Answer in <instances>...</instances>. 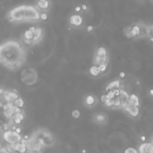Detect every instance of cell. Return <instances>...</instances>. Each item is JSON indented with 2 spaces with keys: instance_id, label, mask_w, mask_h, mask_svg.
<instances>
[{
  "instance_id": "1",
  "label": "cell",
  "mask_w": 153,
  "mask_h": 153,
  "mask_svg": "<svg viewBox=\"0 0 153 153\" xmlns=\"http://www.w3.org/2000/svg\"><path fill=\"white\" fill-rule=\"evenodd\" d=\"M26 52L20 42L14 40L0 44V64L11 70H17L26 62Z\"/></svg>"
},
{
  "instance_id": "2",
  "label": "cell",
  "mask_w": 153,
  "mask_h": 153,
  "mask_svg": "<svg viewBox=\"0 0 153 153\" xmlns=\"http://www.w3.org/2000/svg\"><path fill=\"white\" fill-rule=\"evenodd\" d=\"M40 11L34 5H20L10 10L6 14V18L11 23L36 22L40 20Z\"/></svg>"
},
{
  "instance_id": "3",
  "label": "cell",
  "mask_w": 153,
  "mask_h": 153,
  "mask_svg": "<svg viewBox=\"0 0 153 153\" xmlns=\"http://www.w3.org/2000/svg\"><path fill=\"white\" fill-rule=\"evenodd\" d=\"M21 80L26 85H34L38 81V73L32 68L26 69L21 73Z\"/></svg>"
},
{
  "instance_id": "4",
  "label": "cell",
  "mask_w": 153,
  "mask_h": 153,
  "mask_svg": "<svg viewBox=\"0 0 153 153\" xmlns=\"http://www.w3.org/2000/svg\"><path fill=\"white\" fill-rule=\"evenodd\" d=\"M3 138L6 142H8L11 145H14V144L20 142L21 140L23 139L20 135L12 130L5 131L3 133Z\"/></svg>"
},
{
  "instance_id": "5",
  "label": "cell",
  "mask_w": 153,
  "mask_h": 153,
  "mask_svg": "<svg viewBox=\"0 0 153 153\" xmlns=\"http://www.w3.org/2000/svg\"><path fill=\"white\" fill-rule=\"evenodd\" d=\"M119 98H120V102H121V107L123 108V109H124V111H126L128 108V107L130 105V104H129V93H128L125 90L120 89Z\"/></svg>"
},
{
  "instance_id": "6",
  "label": "cell",
  "mask_w": 153,
  "mask_h": 153,
  "mask_svg": "<svg viewBox=\"0 0 153 153\" xmlns=\"http://www.w3.org/2000/svg\"><path fill=\"white\" fill-rule=\"evenodd\" d=\"M36 8L39 10L40 11L46 12V11H49V8H51V2L49 0H45V1H37L36 2Z\"/></svg>"
},
{
  "instance_id": "7",
  "label": "cell",
  "mask_w": 153,
  "mask_h": 153,
  "mask_svg": "<svg viewBox=\"0 0 153 153\" xmlns=\"http://www.w3.org/2000/svg\"><path fill=\"white\" fill-rule=\"evenodd\" d=\"M138 153H153V146L151 143H143L139 146Z\"/></svg>"
},
{
  "instance_id": "8",
  "label": "cell",
  "mask_w": 153,
  "mask_h": 153,
  "mask_svg": "<svg viewBox=\"0 0 153 153\" xmlns=\"http://www.w3.org/2000/svg\"><path fill=\"white\" fill-rule=\"evenodd\" d=\"M70 23L75 27L81 26L83 23V18L80 14H73L70 18Z\"/></svg>"
},
{
  "instance_id": "9",
  "label": "cell",
  "mask_w": 153,
  "mask_h": 153,
  "mask_svg": "<svg viewBox=\"0 0 153 153\" xmlns=\"http://www.w3.org/2000/svg\"><path fill=\"white\" fill-rule=\"evenodd\" d=\"M4 99L8 102V103H11V102H14V100L17 99L18 98V96L17 93H14L13 92H4Z\"/></svg>"
},
{
  "instance_id": "10",
  "label": "cell",
  "mask_w": 153,
  "mask_h": 153,
  "mask_svg": "<svg viewBox=\"0 0 153 153\" xmlns=\"http://www.w3.org/2000/svg\"><path fill=\"white\" fill-rule=\"evenodd\" d=\"M11 149L18 152L19 153H26L28 149L27 146L21 142H19L17 143L14 144V145H11Z\"/></svg>"
},
{
  "instance_id": "11",
  "label": "cell",
  "mask_w": 153,
  "mask_h": 153,
  "mask_svg": "<svg viewBox=\"0 0 153 153\" xmlns=\"http://www.w3.org/2000/svg\"><path fill=\"white\" fill-rule=\"evenodd\" d=\"M43 29L40 28H36L35 29V32L34 33V37L33 39H32V42L33 43H36L40 41L41 38L43 37Z\"/></svg>"
},
{
  "instance_id": "12",
  "label": "cell",
  "mask_w": 153,
  "mask_h": 153,
  "mask_svg": "<svg viewBox=\"0 0 153 153\" xmlns=\"http://www.w3.org/2000/svg\"><path fill=\"white\" fill-rule=\"evenodd\" d=\"M126 111L129 113L132 117H137L139 115L140 113L139 108L136 106H132V105H129L127 109L126 110Z\"/></svg>"
},
{
  "instance_id": "13",
  "label": "cell",
  "mask_w": 153,
  "mask_h": 153,
  "mask_svg": "<svg viewBox=\"0 0 153 153\" xmlns=\"http://www.w3.org/2000/svg\"><path fill=\"white\" fill-rule=\"evenodd\" d=\"M129 104L132 106H140V99L138 96L135 94H131L129 95Z\"/></svg>"
},
{
  "instance_id": "14",
  "label": "cell",
  "mask_w": 153,
  "mask_h": 153,
  "mask_svg": "<svg viewBox=\"0 0 153 153\" xmlns=\"http://www.w3.org/2000/svg\"><path fill=\"white\" fill-rule=\"evenodd\" d=\"M131 30H132V34L133 38H139V35L140 34V26L138 23H135L132 27H131Z\"/></svg>"
},
{
  "instance_id": "15",
  "label": "cell",
  "mask_w": 153,
  "mask_h": 153,
  "mask_svg": "<svg viewBox=\"0 0 153 153\" xmlns=\"http://www.w3.org/2000/svg\"><path fill=\"white\" fill-rule=\"evenodd\" d=\"M107 61H108V58L107 57H99L96 55L95 59H94V63L96 65H101V64H107Z\"/></svg>"
},
{
  "instance_id": "16",
  "label": "cell",
  "mask_w": 153,
  "mask_h": 153,
  "mask_svg": "<svg viewBox=\"0 0 153 153\" xmlns=\"http://www.w3.org/2000/svg\"><path fill=\"white\" fill-rule=\"evenodd\" d=\"M117 88H120V81H115V82H113L111 83H110L108 85V86L107 87L106 90L108 91H109L113 90L114 89H117Z\"/></svg>"
},
{
  "instance_id": "17",
  "label": "cell",
  "mask_w": 153,
  "mask_h": 153,
  "mask_svg": "<svg viewBox=\"0 0 153 153\" xmlns=\"http://www.w3.org/2000/svg\"><path fill=\"white\" fill-rule=\"evenodd\" d=\"M146 38H153V23L147 25L146 27Z\"/></svg>"
},
{
  "instance_id": "18",
  "label": "cell",
  "mask_w": 153,
  "mask_h": 153,
  "mask_svg": "<svg viewBox=\"0 0 153 153\" xmlns=\"http://www.w3.org/2000/svg\"><path fill=\"white\" fill-rule=\"evenodd\" d=\"M96 56L107 57V51L104 47H99L96 51Z\"/></svg>"
},
{
  "instance_id": "19",
  "label": "cell",
  "mask_w": 153,
  "mask_h": 153,
  "mask_svg": "<svg viewBox=\"0 0 153 153\" xmlns=\"http://www.w3.org/2000/svg\"><path fill=\"white\" fill-rule=\"evenodd\" d=\"M33 37H34V34L29 30L26 31L25 33L23 34V40H32Z\"/></svg>"
},
{
  "instance_id": "20",
  "label": "cell",
  "mask_w": 153,
  "mask_h": 153,
  "mask_svg": "<svg viewBox=\"0 0 153 153\" xmlns=\"http://www.w3.org/2000/svg\"><path fill=\"white\" fill-rule=\"evenodd\" d=\"M90 73L93 76H97L99 75L100 70L99 69L98 66H93L90 69Z\"/></svg>"
},
{
  "instance_id": "21",
  "label": "cell",
  "mask_w": 153,
  "mask_h": 153,
  "mask_svg": "<svg viewBox=\"0 0 153 153\" xmlns=\"http://www.w3.org/2000/svg\"><path fill=\"white\" fill-rule=\"evenodd\" d=\"M13 104H14V106L18 107V108H22L23 107V105H24V101L23 100V99L18 97L17 99L14 100V102H13Z\"/></svg>"
},
{
  "instance_id": "22",
  "label": "cell",
  "mask_w": 153,
  "mask_h": 153,
  "mask_svg": "<svg viewBox=\"0 0 153 153\" xmlns=\"http://www.w3.org/2000/svg\"><path fill=\"white\" fill-rule=\"evenodd\" d=\"M94 102H95V99H94V97L93 96H88L86 97V99H85V103L88 106H92V105H93Z\"/></svg>"
},
{
  "instance_id": "23",
  "label": "cell",
  "mask_w": 153,
  "mask_h": 153,
  "mask_svg": "<svg viewBox=\"0 0 153 153\" xmlns=\"http://www.w3.org/2000/svg\"><path fill=\"white\" fill-rule=\"evenodd\" d=\"M95 120L97 123H104L106 120V117L103 114H98L95 116Z\"/></svg>"
},
{
  "instance_id": "24",
  "label": "cell",
  "mask_w": 153,
  "mask_h": 153,
  "mask_svg": "<svg viewBox=\"0 0 153 153\" xmlns=\"http://www.w3.org/2000/svg\"><path fill=\"white\" fill-rule=\"evenodd\" d=\"M123 32H124V35H126L127 38H133V37H132V30H131V27L126 28V29H124V31H123Z\"/></svg>"
},
{
  "instance_id": "25",
  "label": "cell",
  "mask_w": 153,
  "mask_h": 153,
  "mask_svg": "<svg viewBox=\"0 0 153 153\" xmlns=\"http://www.w3.org/2000/svg\"><path fill=\"white\" fill-rule=\"evenodd\" d=\"M124 153H138V151L133 147H129L125 150Z\"/></svg>"
},
{
  "instance_id": "26",
  "label": "cell",
  "mask_w": 153,
  "mask_h": 153,
  "mask_svg": "<svg viewBox=\"0 0 153 153\" xmlns=\"http://www.w3.org/2000/svg\"><path fill=\"white\" fill-rule=\"evenodd\" d=\"M72 116H73V118L75 119L79 118L81 116L80 111H79V110H74V111H73V112H72Z\"/></svg>"
},
{
  "instance_id": "27",
  "label": "cell",
  "mask_w": 153,
  "mask_h": 153,
  "mask_svg": "<svg viewBox=\"0 0 153 153\" xmlns=\"http://www.w3.org/2000/svg\"><path fill=\"white\" fill-rule=\"evenodd\" d=\"M99 69L100 70V73H102V72H105L107 69V64H101V65L98 66Z\"/></svg>"
},
{
  "instance_id": "28",
  "label": "cell",
  "mask_w": 153,
  "mask_h": 153,
  "mask_svg": "<svg viewBox=\"0 0 153 153\" xmlns=\"http://www.w3.org/2000/svg\"><path fill=\"white\" fill-rule=\"evenodd\" d=\"M40 20H46L48 19V14L46 12L40 13Z\"/></svg>"
},
{
  "instance_id": "29",
  "label": "cell",
  "mask_w": 153,
  "mask_h": 153,
  "mask_svg": "<svg viewBox=\"0 0 153 153\" xmlns=\"http://www.w3.org/2000/svg\"><path fill=\"white\" fill-rule=\"evenodd\" d=\"M107 97H108V99H114L115 98V96H114V93H113V90H109L108 92V93H107Z\"/></svg>"
},
{
  "instance_id": "30",
  "label": "cell",
  "mask_w": 153,
  "mask_h": 153,
  "mask_svg": "<svg viewBox=\"0 0 153 153\" xmlns=\"http://www.w3.org/2000/svg\"><path fill=\"white\" fill-rule=\"evenodd\" d=\"M81 8H82V11H88V7L86 4H82V5H81Z\"/></svg>"
},
{
  "instance_id": "31",
  "label": "cell",
  "mask_w": 153,
  "mask_h": 153,
  "mask_svg": "<svg viewBox=\"0 0 153 153\" xmlns=\"http://www.w3.org/2000/svg\"><path fill=\"white\" fill-rule=\"evenodd\" d=\"M93 29H94L93 26H91V25H90V26H88V27H87V31H88V32H91Z\"/></svg>"
},
{
  "instance_id": "32",
  "label": "cell",
  "mask_w": 153,
  "mask_h": 153,
  "mask_svg": "<svg viewBox=\"0 0 153 153\" xmlns=\"http://www.w3.org/2000/svg\"><path fill=\"white\" fill-rule=\"evenodd\" d=\"M75 11H76V12H77V13H79V12H81V11H82V8H81V5L80 6H76V8H75Z\"/></svg>"
},
{
  "instance_id": "33",
  "label": "cell",
  "mask_w": 153,
  "mask_h": 153,
  "mask_svg": "<svg viewBox=\"0 0 153 153\" xmlns=\"http://www.w3.org/2000/svg\"><path fill=\"white\" fill-rule=\"evenodd\" d=\"M149 95L151 98L153 99V88H151V89L149 90Z\"/></svg>"
},
{
  "instance_id": "34",
  "label": "cell",
  "mask_w": 153,
  "mask_h": 153,
  "mask_svg": "<svg viewBox=\"0 0 153 153\" xmlns=\"http://www.w3.org/2000/svg\"><path fill=\"white\" fill-rule=\"evenodd\" d=\"M14 132H17V134H19V135H20V134L21 133V129H20V128H18V127H17V129H16V130L14 131Z\"/></svg>"
},
{
  "instance_id": "35",
  "label": "cell",
  "mask_w": 153,
  "mask_h": 153,
  "mask_svg": "<svg viewBox=\"0 0 153 153\" xmlns=\"http://www.w3.org/2000/svg\"><path fill=\"white\" fill-rule=\"evenodd\" d=\"M125 73L124 72H121V73H120V77H121V78H123L125 76Z\"/></svg>"
},
{
  "instance_id": "36",
  "label": "cell",
  "mask_w": 153,
  "mask_h": 153,
  "mask_svg": "<svg viewBox=\"0 0 153 153\" xmlns=\"http://www.w3.org/2000/svg\"><path fill=\"white\" fill-rule=\"evenodd\" d=\"M140 140L143 141V142H144V141L146 140V138H145V137H144V136H142V137H141V138H140Z\"/></svg>"
},
{
  "instance_id": "37",
  "label": "cell",
  "mask_w": 153,
  "mask_h": 153,
  "mask_svg": "<svg viewBox=\"0 0 153 153\" xmlns=\"http://www.w3.org/2000/svg\"><path fill=\"white\" fill-rule=\"evenodd\" d=\"M151 143L152 144V146H153V137H152V141H151Z\"/></svg>"
},
{
  "instance_id": "38",
  "label": "cell",
  "mask_w": 153,
  "mask_h": 153,
  "mask_svg": "<svg viewBox=\"0 0 153 153\" xmlns=\"http://www.w3.org/2000/svg\"><path fill=\"white\" fill-rule=\"evenodd\" d=\"M37 1H45V0H37Z\"/></svg>"
},
{
  "instance_id": "39",
  "label": "cell",
  "mask_w": 153,
  "mask_h": 153,
  "mask_svg": "<svg viewBox=\"0 0 153 153\" xmlns=\"http://www.w3.org/2000/svg\"><path fill=\"white\" fill-rule=\"evenodd\" d=\"M152 2H153V0H152Z\"/></svg>"
}]
</instances>
